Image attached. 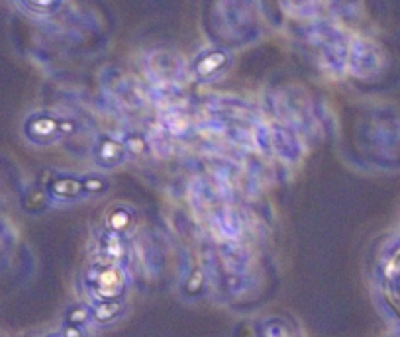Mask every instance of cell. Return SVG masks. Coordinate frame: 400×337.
<instances>
[{"label":"cell","mask_w":400,"mask_h":337,"mask_svg":"<svg viewBox=\"0 0 400 337\" xmlns=\"http://www.w3.org/2000/svg\"><path fill=\"white\" fill-rule=\"evenodd\" d=\"M63 337H83V333H81V329L77 326H69V328L65 329Z\"/></svg>","instance_id":"cell-9"},{"label":"cell","mask_w":400,"mask_h":337,"mask_svg":"<svg viewBox=\"0 0 400 337\" xmlns=\"http://www.w3.org/2000/svg\"><path fill=\"white\" fill-rule=\"evenodd\" d=\"M399 274H400V247L392 253L391 259H389L386 265H384V276H386L389 281H394Z\"/></svg>","instance_id":"cell-6"},{"label":"cell","mask_w":400,"mask_h":337,"mask_svg":"<svg viewBox=\"0 0 400 337\" xmlns=\"http://www.w3.org/2000/svg\"><path fill=\"white\" fill-rule=\"evenodd\" d=\"M122 153H124V149H122V145L120 143H112V149H106V145L104 143H101V149H98V157H101L102 161H106V155H110L108 163L110 161H118L120 157H122Z\"/></svg>","instance_id":"cell-7"},{"label":"cell","mask_w":400,"mask_h":337,"mask_svg":"<svg viewBox=\"0 0 400 337\" xmlns=\"http://www.w3.org/2000/svg\"><path fill=\"white\" fill-rule=\"evenodd\" d=\"M118 312H120V302H116V300H106V302H102V304H98L94 308L93 318L96 321H110L116 318Z\"/></svg>","instance_id":"cell-4"},{"label":"cell","mask_w":400,"mask_h":337,"mask_svg":"<svg viewBox=\"0 0 400 337\" xmlns=\"http://www.w3.org/2000/svg\"><path fill=\"white\" fill-rule=\"evenodd\" d=\"M124 289V276L120 274L116 266H106L101 269L94 276V294L102 300H114V298Z\"/></svg>","instance_id":"cell-1"},{"label":"cell","mask_w":400,"mask_h":337,"mask_svg":"<svg viewBox=\"0 0 400 337\" xmlns=\"http://www.w3.org/2000/svg\"><path fill=\"white\" fill-rule=\"evenodd\" d=\"M83 188V185L75 179H59L53 185V190L59 196H75Z\"/></svg>","instance_id":"cell-5"},{"label":"cell","mask_w":400,"mask_h":337,"mask_svg":"<svg viewBox=\"0 0 400 337\" xmlns=\"http://www.w3.org/2000/svg\"><path fill=\"white\" fill-rule=\"evenodd\" d=\"M226 53L224 51H210V53H206L198 61V73L202 75V77H208V75H212L214 71L220 69L224 63H226Z\"/></svg>","instance_id":"cell-2"},{"label":"cell","mask_w":400,"mask_h":337,"mask_svg":"<svg viewBox=\"0 0 400 337\" xmlns=\"http://www.w3.org/2000/svg\"><path fill=\"white\" fill-rule=\"evenodd\" d=\"M104 251L102 255L106 259V263H116L118 259L122 257V242L116 234H108V237H104Z\"/></svg>","instance_id":"cell-3"},{"label":"cell","mask_w":400,"mask_h":337,"mask_svg":"<svg viewBox=\"0 0 400 337\" xmlns=\"http://www.w3.org/2000/svg\"><path fill=\"white\" fill-rule=\"evenodd\" d=\"M86 320H88V310H85V308H77V310H73L69 313L71 326H78V323H83Z\"/></svg>","instance_id":"cell-8"}]
</instances>
